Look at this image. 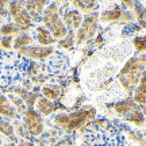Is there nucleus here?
Segmentation results:
<instances>
[{
	"instance_id": "obj_1",
	"label": "nucleus",
	"mask_w": 146,
	"mask_h": 146,
	"mask_svg": "<svg viewBox=\"0 0 146 146\" xmlns=\"http://www.w3.org/2000/svg\"><path fill=\"white\" fill-rule=\"evenodd\" d=\"M134 49L130 42L120 41L102 47L94 54L84 69V85L89 91H103L112 84L114 76H118L122 66L130 58Z\"/></svg>"
},
{
	"instance_id": "obj_2",
	"label": "nucleus",
	"mask_w": 146,
	"mask_h": 146,
	"mask_svg": "<svg viewBox=\"0 0 146 146\" xmlns=\"http://www.w3.org/2000/svg\"><path fill=\"white\" fill-rule=\"evenodd\" d=\"M81 146H126L123 130L107 118H95L81 130Z\"/></svg>"
},
{
	"instance_id": "obj_3",
	"label": "nucleus",
	"mask_w": 146,
	"mask_h": 146,
	"mask_svg": "<svg viewBox=\"0 0 146 146\" xmlns=\"http://www.w3.org/2000/svg\"><path fill=\"white\" fill-rule=\"evenodd\" d=\"M29 64L19 53L0 50V87H10L23 81L27 74Z\"/></svg>"
},
{
	"instance_id": "obj_4",
	"label": "nucleus",
	"mask_w": 146,
	"mask_h": 146,
	"mask_svg": "<svg viewBox=\"0 0 146 146\" xmlns=\"http://www.w3.org/2000/svg\"><path fill=\"white\" fill-rule=\"evenodd\" d=\"M146 68V56L138 54L130 57L126 64L122 66L116 76V81L120 85V88L125 91L126 95L134 92V89L139 85L141 77Z\"/></svg>"
},
{
	"instance_id": "obj_5",
	"label": "nucleus",
	"mask_w": 146,
	"mask_h": 146,
	"mask_svg": "<svg viewBox=\"0 0 146 146\" xmlns=\"http://www.w3.org/2000/svg\"><path fill=\"white\" fill-rule=\"evenodd\" d=\"M96 118V110L92 106H83L73 112H58L53 116V123L65 133L83 130Z\"/></svg>"
},
{
	"instance_id": "obj_6",
	"label": "nucleus",
	"mask_w": 146,
	"mask_h": 146,
	"mask_svg": "<svg viewBox=\"0 0 146 146\" xmlns=\"http://www.w3.org/2000/svg\"><path fill=\"white\" fill-rule=\"evenodd\" d=\"M42 27L53 35L56 41H61L68 35V29L65 27L62 18L60 15V3H49L43 10L41 18Z\"/></svg>"
},
{
	"instance_id": "obj_7",
	"label": "nucleus",
	"mask_w": 146,
	"mask_h": 146,
	"mask_svg": "<svg viewBox=\"0 0 146 146\" xmlns=\"http://www.w3.org/2000/svg\"><path fill=\"white\" fill-rule=\"evenodd\" d=\"M99 30V14L92 12L84 16L81 26L78 27L77 33L74 34L76 38V45H81L84 42H88L94 39L96 33Z\"/></svg>"
},
{
	"instance_id": "obj_8",
	"label": "nucleus",
	"mask_w": 146,
	"mask_h": 146,
	"mask_svg": "<svg viewBox=\"0 0 146 146\" xmlns=\"http://www.w3.org/2000/svg\"><path fill=\"white\" fill-rule=\"evenodd\" d=\"M7 12L12 23H15L18 27H21L23 31L33 27V21L29 12L25 8V4L22 1H10L7 4Z\"/></svg>"
},
{
	"instance_id": "obj_9",
	"label": "nucleus",
	"mask_w": 146,
	"mask_h": 146,
	"mask_svg": "<svg viewBox=\"0 0 146 146\" xmlns=\"http://www.w3.org/2000/svg\"><path fill=\"white\" fill-rule=\"evenodd\" d=\"M21 120L23 122L25 127L27 129L30 137H41L45 131V122L43 116L39 112H36L34 108H27L21 115Z\"/></svg>"
},
{
	"instance_id": "obj_10",
	"label": "nucleus",
	"mask_w": 146,
	"mask_h": 146,
	"mask_svg": "<svg viewBox=\"0 0 146 146\" xmlns=\"http://www.w3.org/2000/svg\"><path fill=\"white\" fill-rule=\"evenodd\" d=\"M19 56H22L26 60H34V61H46L56 53L53 46H39V45H33V46L25 47L19 50Z\"/></svg>"
},
{
	"instance_id": "obj_11",
	"label": "nucleus",
	"mask_w": 146,
	"mask_h": 146,
	"mask_svg": "<svg viewBox=\"0 0 146 146\" xmlns=\"http://www.w3.org/2000/svg\"><path fill=\"white\" fill-rule=\"evenodd\" d=\"M45 70L49 76H62L68 70V60L62 54L54 53L47 60V64L45 65Z\"/></svg>"
},
{
	"instance_id": "obj_12",
	"label": "nucleus",
	"mask_w": 146,
	"mask_h": 146,
	"mask_svg": "<svg viewBox=\"0 0 146 146\" xmlns=\"http://www.w3.org/2000/svg\"><path fill=\"white\" fill-rule=\"evenodd\" d=\"M123 11L125 10H122V7L119 4H111L99 14V21L102 23H104V25L120 22L122 15H123Z\"/></svg>"
},
{
	"instance_id": "obj_13",
	"label": "nucleus",
	"mask_w": 146,
	"mask_h": 146,
	"mask_svg": "<svg viewBox=\"0 0 146 146\" xmlns=\"http://www.w3.org/2000/svg\"><path fill=\"white\" fill-rule=\"evenodd\" d=\"M83 14L78 12L77 10H74V8H69L62 15V22L65 27L68 29V31H77L78 27L83 23Z\"/></svg>"
},
{
	"instance_id": "obj_14",
	"label": "nucleus",
	"mask_w": 146,
	"mask_h": 146,
	"mask_svg": "<svg viewBox=\"0 0 146 146\" xmlns=\"http://www.w3.org/2000/svg\"><path fill=\"white\" fill-rule=\"evenodd\" d=\"M64 94V88L62 85H60L57 83H45L41 88V95L42 98L49 99L52 102L58 100Z\"/></svg>"
},
{
	"instance_id": "obj_15",
	"label": "nucleus",
	"mask_w": 146,
	"mask_h": 146,
	"mask_svg": "<svg viewBox=\"0 0 146 146\" xmlns=\"http://www.w3.org/2000/svg\"><path fill=\"white\" fill-rule=\"evenodd\" d=\"M23 4H25V8L31 18L33 23H34V22L41 21L43 10L46 8V5L49 3L47 1H25Z\"/></svg>"
},
{
	"instance_id": "obj_16",
	"label": "nucleus",
	"mask_w": 146,
	"mask_h": 146,
	"mask_svg": "<svg viewBox=\"0 0 146 146\" xmlns=\"http://www.w3.org/2000/svg\"><path fill=\"white\" fill-rule=\"evenodd\" d=\"M33 36H34V41L39 43V46H52L56 43V39L53 38V35L42 26H36L34 29Z\"/></svg>"
},
{
	"instance_id": "obj_17",
	"label": "nucleus",
	"mask_w": 146,
	"mask_h": 146,
	"mask_svg": "<svg viewBox=\"0 0 146 146\" xmlns=\"http://www.w3.org/2000/svg\"><path fill=\"white\" fill-rule=\"evenodd\" d=\"M34 110H35L36 112H39L42 116H47V115H52L53 112H56L57 104H56L54 102H52V100L45 99V98L39 96L35 102Z\"/></svg>"
},
{
	"instance_id": "obj_18",
	"label": "nucleus",
	"mask_w": 146,
	"mask_h": 146,
	"mask_svg": "<svg viewBox=\"0 0 146 146\" xmlns=\"http://www.w3.org/2000/svg\"><path fill=\"white\" fill-rule=\"evenodd\" d=\"M0 116L5 119H19V114L11 106L8 98L0 92Z\"/></svg>"
},
{
	"instance_id": "obj_19",
	"label": "nucleus",
	"mask_w": 146,
	"mask_h": 146,
	"mask_svg": "<svg viewBox=\"0 0 146 146\" xmlns=\"http://www.w3.org/2000/svg\"><path fill=\"white\" fill-rule=\"evenodd\" d=\"M12 94L16 95V96H19V98L25 102V104L27 106V108H34L36 99L39 98V95L36 94V92L27 91V89H25V88H14L12 89Z\"/></svg>"
},
{
	"instance_id": "obj_20",
	"label": "nucleus",
	"mask_w": 146,
	"mask_h": 146,
	"mask_svg": "<svg viewBox=\"0 0 146 146\" xmlns=\"http://www.w3.org/2000/svg\"><path fill=\"white\" fill-rule=\"evenodd\" d=\"M137 108V104L135 102L131 99V98H126V99H122L119 102H116L112 104V110H114V112L119 115H127L129 112H131L133 110Z\"/></svg>"
},
{
	"instance_id": "obj_21",
	"label": "nucleus",
	"mask_w": 146,
	"mask_h": 146,
	"mask_svg": "<svg viewBox=\"0 0 146 146\" xmlns=\"http://www.w3.org/2000/svg\"><path fill=\"white\" fill-rule=\"evenodd\" d=\"M33 43H34V36L30 35L29 33L23 31V33H21V34H18V35L14 38L12 49L16 50V52H19V50L25 49V47L33 46Z\"/></svg>"
},
{
	"instance_id": "obj_22",
	"label": "nucleus",
	"mask_w": 146,
	"mask_h": 146,
	"mask_svg": "<svg viewBox=\"0 0 146 146\" xmlns=\"http://www.w3.org/2000/svg\"><path fill=\"white\" fill-rule=\"evenodd\" d=\"M70 7L77 10L81 14H92L96 12L99 8V3L98 1H92V0H87V1H70Z\"/></svg>"
},
{
	"instance_id": "obj_23",
	"label": "nucleus",
	"mask_w": 146,
	"mask_h": 146,
	"mask_svg": "<svg viewBox=\"0 0 146 146\" xmlns=\"http://www.w3.org/2000/svg\"><path fill=\"white\" fill-rule=\"evenodd\" d=\"M0 135L8 138L12 142L18 141V138L15 135V130H14V125L5 118H0Z\"/></svg>"
},
{
	"instance_id": "obj_24",
	"label": "nucleus",
	"mask_w": 146,
	"mask_h": 146,
	"mask_svg": "<svg viewBox=\"0 0 146 146\" xmlns=\"http://www.w3.org/2000/svg\"><path fill=\"white\" fill-rule=\"evenodd\" d=\"M125 120L129 122L131 125L137 126V127H141V126H145L146 125V120H145V116L142 114V111L138 107L135 110H133L131 112H129L127 115H125Z\"/></svg>"
},
{
	"instance_id": "obj_25",
	"label": "nucleus",
	"mask_w": 146,
	"mask_h": 146,
	"mask_svg": "<svg viewBox=\"0 0 146 146\" xmlns=\"http://www.w3.org/2000/svg\"><path fill=\"white\" fill-rule=\"evenodd\" d=\"M21 33H23V30L12 22H8V23H5L0 27V35L1 36H14L21 34Z\"/></svg>"
},
{
	"instance_id": "obj_26",
	"label": "nucleus",
	"mask_w": 146,
	"mask_h": 146,
	"mask_svg": "<svg viewBox=\"0 0 146 146\" xmlns=\"http://www.w3.org/2000/svg\"><path fill=\"white\" fill-rule=\"evenodd\" d=\"M14 130H15V135L16 138H19V141H29L30 134H29V131H27V129L25 127V125H23V122L21 119H15Z\"/></svg>"
},
{
	"instance_id": "obj_27",
	"label": "nucleus",
	"mask_w": 146,
	"mask_h": 146,
	"mask_svg": "<svg viewBox=\"0 0 146 146\" xmlns=\"http://www.w3.org/2000/svg\"><path fill=\"white\" fill-rule=\"evenodd\" d=\"M7 98H8V100H10V103L11 106L15 108V111L19 114V116H21L25 111L27 110V106L25 104V102L19 98V96H16V95L14 94H10V95H7Z\"/></svg>"
},
{
	"instance_id": "obj_28",
	"label": "nucleus",
	"mask_w": 146,
	"mask_h": 146,
	"mask_svg": "<svg viewBox=\"0 0 146 146\" xmlns=\"http://www.w3.org/2000/svg\"><path fill=\"white\" fill-rule=\"evenodd\" d=\"M131 46L138 54H143L146 52V35H137L131 42Z\"/></svg>"
},
{
	"instance_id": "obj_29",
	"label": "nucleus",
	"mask_w": 146,
	"mask_h": 146,
	"mask_svg": "<svg viewBox=\"0 0 146 146\" xmlns=\"http://www.w3.org/2000/svg\"><path fill=\"white\" fill-rule=\"evenodd\" d=\"M131 99L135 102V104L138 106H146V88L145 87H141V85H138L135 89H134V92H133V98Z\"/></svg>"
},
{
	"instance_id": "obj_30",
	"label": "nucleus",
	"mask_w": 146,
	"mask_h": 146,
	"mask_svg": "<svg viewBox=\"0 0 146 146\" xmlns=\"http://www.w3.org/2000/svg\"><path fill=\"white\" fill-rule=\"evenodd\" d=\"M76 43V38H74V33L73 31H69L68 35L65 36L64 39L58 41V46L61 49H72Z\"/></svg>"
},
{
	"instance_id": "obj_31",
	"label": "nucleus",
	"mask_w": 146,
	"mask_h": 146,
	"mask_svg": "<svg viewBox=\"0 0 146 146\" xmlns=\"http://www.w3.org/2000/svg\"><path fill=\"white\" fill-rule=\"evenodd\" d=\"M7 1H0V27L11 22L10 16H8V12H7Z\"/></svg>"
},
{
	"instance_id": "obj_32",
	"label": "nucleus",
	"mask_w": 146,
	"mask_h": 146,
	"mask_svg": "<svg viewBox=\"0 0 146 146\" xmlns=\"http://www.w3.org/2000/svg\"><path fill=\"white\" fill-rule=\"evenodd\" d=\"M12 43H14V36H0V47L4 52L12 49Z\"/></svg>"
},
{
	"instance_id": "obj_33",
	"label": "nucleus",
	"mask_w": 146,
	"mask_h": 146,
	"mask_svg": "<svg viewBox=\"0 0 146 146\" xmlns=\"http://www.w3.org/2000/svg\"><path fill=\"white\" fill-rule=\"evenodd\" d=\"M18 146H36L31 141H18Z\"/></svg>"
},
{
	"instance_id": "obj_34",
	"label": "nucleus",
	"mask_w": 146,
	"mask_h": 146,
	"mask_svg": "<svg viewBox=\"0 0 146 146\" xmlns=\"http://www.w3.org/2000/svg\"><path fill=\"white\" fill-rule=\"evenodd\" d=\"M139 85H141V87H145V88H146V68H145V72H143V74H142V77H141Z\"/></svg>"
},
{
	"instance_id": "obj_35",
	"label": "nucleus",
	"mask_w": 146,
	"mask_h": 146,
	"mask_svg": "<svg viewBox=\"0 0 146 146\" xmlns=\"http://www.w3.org/2000/svg\"><path fill=\"white\" fill-rule=\"evenodd\" d=\"M3 146H18V142H7V143H3Z\"/></svg>"
},
{
	"instance_id": "obj_36",
	"label": "nucleus",
	"mask_w": 146,
	"mask_h": 146,
	"mask_svg": "<svg viewBox=\"0 0 146 146\" xmlns=\"http://www.w3.org/2000/svg\"><path fill=\"white\" fill-rule=\"evenodd\" d=\"M141 111H142V114H143V116L146 118V106H143V107H142Z\"/></svg>"
},
{
	"instance_id": "obj_37",
	"label": "nucleus",
	"mask_w": 146,
	"mask_h": 146,
	"mask_svg": "<svg viewBox=\"0 0 146 146\" xmlns=\"http://www.w3.org/2000/svg\"><path fill=\"white\" fill-rule=\"evenodd\" d=\"M3 143H4V141H3V137L0 135V146H3Z\"/></svg>"
},
{
	"instance_id": "obj_38",
	"label": "nucleus",
	"mask_w": 146,
	"mask_h": 146,
	"mask_svg": "<svg viewBox=\"0 0 146 146\" xmlns=\"http://www.w3.org/2000/svg\"><path fill=\"white\" fill-rule=\"evenodd\" d=\"M47 146H61L60 143H50V145H47Z\"/></svg>"
}]
</instances>
